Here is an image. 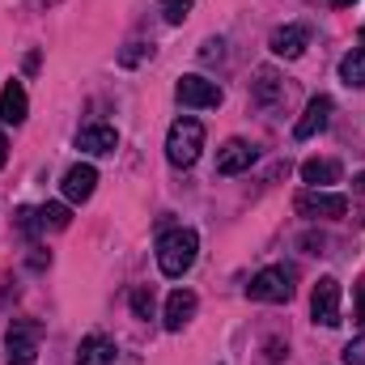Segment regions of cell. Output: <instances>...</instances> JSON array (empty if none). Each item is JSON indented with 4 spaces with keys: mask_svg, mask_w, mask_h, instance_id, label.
<instances>
[{
    "mask_svg": "<svg viewBox=\"0 0 365 365\" xmlns=\"http://www.w3.org/2000/svg\"><path fill=\"white\" fill-rule=\"evenodd\" d=\"M221 56H225V43H221V38H208V43L200 47V60H221Z\"/></svg>",
    "mask_w": 365,
    "mask_h": 365,
    "instance_id": "25",
    "label": "cell"
},
{
    "mask_svg": "<svg viewBox=\"0 0 365 365\" xmlns=\"http://www.w3.org/2000/svg\"><path fill=\"white\" fill-rule=\"evenodd\" d=\"M115 361V344L106 340V336H86L81 344H77V365H110Z\"/></svg>",
    "mask_w": 365,
    "mask_h": 365,
    "instance_id": "16",
    "label": "cell"
},
{
    "mask_svg": "<svg viewBox=\"0 0 365 365\" xmlns=\"http://www.w3.org/2000/svg\"><path fill=\"white\" fill-rule=\"evenodd\" d=\"M38 340H43V323H13L4 331V361L9 365H34L38 361Z\"/></svg>",
    "mask_w": 365,
    "mask_h": 365,
    "instance_id": "5",
    "label": "cell"
},
{
    "mask_svg": "<svg viewBox=\"0 0 365 365\" xmlns=\"http://www.w3.org/2000/svg\"><path fill=\"white\" fill-rule=\"evenodd\" d=\"M17 230L21 234H38L43 225H38V208H17Z\"/></svg>",
    "mask_w": 365,
    "mask_h": 365,
    "instance_id": "23",
    "label": "cell"
},
{
    "mask_svg": "<svg viewBox=\"0 0 365 365\" xmlns=\"http://www.w3.org/2000/svg\"><path fill=\"white\" fill-rule=\"evenodd\" d=\"M344 365H365V331L349 344V349H344Z\"/></svg>",
    "mask_w": 365,
    "mask_h": 365,
    "instance_id": "24",
    "label": "cell"
},
{
    "mask_svg": "<svg viewBox=\"0 0 365 365\" xmlns=\"http://www.w3.org/2000/svg\"><path fill=\"white\" fill-rule=\"evenodd\" d=\"M38 225H43V230H68V225H73L68 204H43V208H38Z\"/></svg>",
    "mask_w": 365,
    "mask_h": 365,
    "instance_id": "19",
    "label": "cell"
},
{
    "mask_svg": "<svg viewBox=\"0 0 365 365\" xmlns=\"http://www.w3.org/2000/svg\"><path fill=\"white\" fill-rule=\"evenodd\" d=\"M349 4H357V0H331V9H349Z\"/></svg>",
    "mask_w": 365,
    "mask_h": 365,
    "instance_id": "28",
    "label": "cell"
},
{
    "mask_svg": "<svg viewBox=\"0 0 365 365\" xmlns=\"http://www.w3.org/2000/svg\"><path fill=\"white\" fill-rule=\"evenodd\" d=\"M247 297L251 302H268V306H280L293 297V272L289 268H264V272L251 276L247 284Z\"/></svg>",
    "mask_w": 365,
    "mask_h": 365,
    "instance_id": "4",
    "label": "cell"
},
{
    "mask_svg": "<svg viewBox=\"0 0 365 365\" xmlns=\"http://www.w3.org/2000/svg\"><path fill=\"white\" fill-rule=\"evenodd\" d=\"M145 56H149V47H145V43H128V47L119 51V64H123V68H136Z\"/></svg>",
    "mask_w": 365,
    "mask_h": 365,
    "instance_id": "22",
    "label": "cell"
},
{
    "mask_svg": "<svg viewBox=\"0 0 365 365\" xmlns=\"http://www.w3.org/2000/svg\"><path fill=\"white\" fill-rule=\"evenodd\" d=\"M251 93H255V102H264V106H276V102H284V81L276 77L272 68H259L255 73V81H251Z\"/></svg>",
    "mask_w": 365,
    "mask_h": 365,
    "instance_id": "17",
    "label": "cell"
},
{
    "mask_svg": "<svg viewBox=\"0 0 365 365\" xmlns=\"http://www.w3.org/2000/svg\"><path fill=\"white\" fill-rule=\"evenodd\" d=\"M175 98H179L182 106H191V110H208V106H221V86L217 81H208V77H200V73H187L179 77V86H175Z\"/></svg>",
    "mask_w": 365,
    "mask_h": 365,
    "instance_id": "6",
    "label": "cell"
},
{
    "mask_svg": "<svg viewBox=\"0 0 365 365\" xmlns=\"http://www.w3.org/2000/svg\"><path fill=\"white\" fill-rule=\"evenodd\" d=\"M331 110H336V102H331L327 93L310 98V102H306V110H302V119L293 123V136H297V140H310V136H319V132L331 123Z\"/></svg>",
    "mask_w": 365,
    "mask_h": 365,
    "instance_id": "8",
    "label": "cell"
},
{
    "mask_svg": "<svg viewBox=\"0 0 365 365\" xmlns=\"http://www.w3.org/2000/svg\"><path fill=\"white\" fill-rule=\"evenodd\" d=\"M353 319H357V323H365V276H361V284H357V306H353Z\"/></svg>",
    "mask_w": 365,
    "mask_h": 365,
    "instance_id": "26",
    "label": "cell"
},
{
    "mask_svg": "<svg viewBox=\"0 0 365 365\" xmlns=\"http://www.w3.org/2000/svg\"><path fill=\"white\" fill-rule=\"evenodd\" d=\"M255 145H247V140H225L221 149H217V175H242V170H251L255 166Z\"/></svg>",
    "mask_w": 365,
    "mask_h": 365,
    "instance_id": "9",
    "label": "cell"
},
{
    "mask_svg": "<svg viewBox=\"0 0 365 365\" xmlns=\"http://www.w3.org/2000/svg\"><path fill=\"white\" fill-rule=\"evenodd\" d=\"M191 4H195V0H162V17H166V26H182L187 13H191Z\"/></svg>",
    "mask_w": 365,
    "mask_h": 365,
    "instance_id": "20",
    "label": "cell"
},
{
    "mask_svg": "<svg viewBox=\"0 0 365 365\" xmlns=\"http://www.w3.org/2000/svg\"><path fill=\"white\" fill-rule=\"evenodd\" d=\"M195 306H200V297H195L191 289H175V293L166 297V314H162L166 331H182V327L195 319Z\"/></svg>",
    "mask_w": 365,
    "mask_h": 365,
    "instance_id": "11",
    "label": "cell"
},
{
    "mask_svg": "<svg viewBox=\"0 0 365 365\" xmlns=\"http://www.w3.org/2000/svg\"><path fill=\"white\" fill-rule=\"evenodd\" d=\"M268 47H272V56H280V60H297L310 47V30L306 26H280V30H272Z\"/></svg>",
    "mask_w": 365,
    "mask_h": 365,
    "instance_id": "12",
    "label": "cell"
},
{
    "mask_svg": "<svg viewBox=\"0 0 365 365\" xmlns=\"http://www.w3.org/2000/svg\"><path fill=\"white\" fill-rule=\"evenodd\" d=\"M200 149H204V123L200 119H191V115H182L170 123V136H166V158H170V166H195L200 162Z\"/></svg>",
    "mask_w": 365,
    "mask_h": 365,
    "instance_id": "2",
    "label": "cell"
},
{
    "mask_svg": "<svg viewBox=\"0 0 365 365\" xmlns=\"http://www.w3.org/2000/svg\"><path fill=\"white\" fill-rule=\"evenodd\" d=\"M26 115H30V98H26V86L21 81H4V90H0V123H26Z\"/></svg>",
    "mask_w": 365,
    "mask_h": 365,
    "instance_id": "14",
    "label": "cell"
},
{
    "mask_svg": "<svg viewBox=\"0 0 365 365\" xmlns=\"http://www.w3.org/2000/svg\"><path fill=\"white\" fill-rule=\"evenodd\" d=\"M195 255H200V234L195 230H170V234H162L158 238V268L162 276H170V280H179L182 272H191V264H195Z\"/></svg>",
    "mask_w": 365,
    "mask_h": 365,
    "instance_id": "1",
    "label": "cell"
},
{
    "mask_svg": "<svg viewBox=\"0 0 365 365\" xmlns=\"http://www.w3.org/2000/svg\"><path fill=\"white\" fill-rule=\"evenodd\" d=\"M4 162H9V140H4V132H0V170H4Z\"/></svg>",
    "mask_w": 365,
    "mask_h": 365,
    "instance_id": "27",
    "label": "cell"
},
{
    "mask_svg": "<svg viewBox=\"0 0 365 365\" xmlns=\"http://www.w3.org/2000/svg\"><path fill=\"white\" fill-rule=\"evenodd\" d=\"M361 43H365V26H361Z\"/></svg>",
    "mask_w": 365,
    "mask_h": 365,
    "instance_id": "30",
    "label": "cell"
},
{
    "mask_svg": "<svg viewBox=\"0 0 365 365\" xmlns=\"http://www.w3.org/2000/svg\"><path fill=\"white\" fill-rule=\"evenodd\" d=\"M132 314L136 319H153V289H132Z\"/></svg>",
    "mask_w": 365,
    "mask_h": 365,
    "instance_id": "21",
    "label": "cell"
},
{
    "mask_svg": "<svg viewBox=\"0 0 365 365\" xmlns=\"http://www.w3.org/2000/svg\"><path fill=\"white\" fill-rule=\"evenodd\" d=\"M93 187H98V170H93L90 162L68 166V175H64V182H60V191H64L68 204H86V200L93 195Z\"/></svg>",
    "mask_w": 365,
    "mask_h": 365,
    "instance_id": "10",
    "label": "cell"
},
{
    "mask_svg": "<svg viewBox=\"0 0 365 365\" xmlns=\"http://www.w3.org/2000/svg\"><path fill=\"white\" fill-rule=\"evenodd\" d=\"M340 81L353 86V90H365V47H353V51L340 60Z\"/></svg>",
    "mask_w": 365,
    "mask_h": 365,
    "instance_id": "18",
    "label": "cell"
},
{
    "mask_svg": "<svg viewBox=\"0 0 365 365\" xmlns=\"http://www.w3.org/2000/svg\"><path fill=\"white\" fill-rule=\"evenodd\" d=\"M77 149H81V153H93V158L115 153V149H119V132H115L110 123H90V128L77 132Z\"/></svg>",
    "mask_w": 365,
    "mask_h": 365,
    "instance_id": "13",
    "label": "cell"
},
{
    "mask_svg": "<svg viewBox=\"0 0 365 365\" xmlns=\"http://www.w3.org/2000/svg\"><path fill=\"white\" fill-rule=\"evenodd\" d=\"M310 314H314V323H323V327H340V323H344V314H340V280H336V276H323V280L314 284V293H310Z\"/></svg>",
    "mask_w": 365,
    "mask_h": 365,
    "instance_id": "7",
    "label": "cell"
},
{
    "mask_svg": "<svg viewBox=\"0 0 365 365\" xmlns=\"http://www.w3.org/2000/svg\"><path fill=\"white\" fill-rule=\"evenodd\" d=\"M357 191H361V195H365V175H357Z\"/></svg>",
    "mask_w": 365,
    "mask_h": 365,
    "instance_id": "29",
    "label": "cell"
},
{
    "mask_svg": "<svg viewBox=\"0 0 365 365\" xmlns=\"http://www.w3.org/2000/svg\"><path fill=\"white\" fill-rule=\"evenodd\" d=\"M293 208H297V217H310V221H336V217L349 212V195L310 187V191H302V195L293 200Z\"/></svg>",
    "mask_w": 365,
    "mask_h": 365,
    "instance_id": "3",
    "label": "cell"
},
{
    "mask_svg": "<svg viewBox=\"0 0 365 365\" xmlns=\"http://www.w3.org/2000/svg\"><path fill=\"white\" fill-rule=\"evenodd\" d=\"M340 162H331V158H310V162H302V182H310V187H331V182H340Z\"/></svg>",
    "mask_w": 365,
    "mask_h": 365,
    "instance_id": "15",
    "label": "cell"
}]
</instances>
